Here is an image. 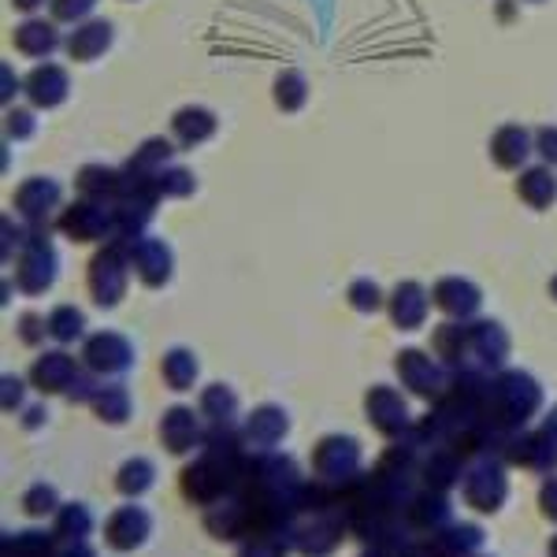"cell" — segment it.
I'll list each match as a JSON object with an SVG mask.
<instances>
[{"label": "cell", "mask_w": 557, "mask_h": 557, "mask_svg": "<svg viewBox=\"0 0 557 557\" xmlns=\"http://www.w3.org/2000/svg\"><path fill=\"white\" fill-rule=\"evenodd\" d=\"M201 412L209 417V424L215 431H231V424H235V412H238V401L227 386H212V391H205V398H201Z\"/></svg>", "instance_id": "cell-16"}, {"label": "cell", "mask_w": 557, "mask_h": 557, "mask_svg": "<svg viewBox=\"0 0 557 557\" xmlns=\"http://www.w3.org/2000/svg\"><path fill=\"white\" fill-rule=\"evenodd\" d=\"M509 465L535 472V475H554L557 472V435L550 428H543L539 435H513L506 450Z\"/></svg>", "instance_id": "cell-7"}, {"label": "cell", "mask_w": 557, "mask_h": 557, "mask_svg": "<svg viewBox=\"0 0 557 557\" xmlns=\"http://www.w3.org/2000/svg\"><path fill=\"white\" fill-rule=\"evenodd\" d=\"M152 487H157V465L149 457H131L115 472V494L127 502H141Z\"/></svg>", "instance_id": "cell-13"}, {"label": "cell", "mask_w": 557, "mask_h": 557, "mask_svg": "<svg viewBox=\"0 0 557 557\" xmlns=\"http://www.w3.org/2000/svg\"><path fill=\"white\" fill-rule=\"evenodd\" d=\"M357 557H391V554H383V550H372V546H364V550L357 554Z\"/></svg>", "instance_id": "cell-26"}, {"label": "cell", "mask_w": 557, "mask_h": 557, "mask_svg": "<svg viewBox=\"0 0 557 557\" xmlns=\"http://www.w3.org/2000/svg\"><path fill=\"white\" fill-rule=\"evenodd\" d=\"M461 475H465V457L454 446H431L424 454V465H420V483L424 487L450 494L454 487H461Z\"/></svg>", "instance_id": "cell-9"}, {"label": "cell", "mask_w": 557, "mask_h": 557, "mask_svg": "<svg viewBox=\"0 0 557 557\" xmlns=\"http://www.w3.org/2000/svg\"><path fill=\"white\" fill-rule=\"evenodd\" d=\"M546 557H557V535H550V543H546Z\"/></svg>", "instance_id": "cell-27"}, {"label": "cell", "mask_w": 557, "mask_h": 557, "mask_svg": "<svg viewBox=\"0 0 557 557\" xmlns=\"http://www.w3.org/2000/svg\"><path fill=\"white\" fill-rule=\"evenodd\" d=\"M67 375H71V364H67V361H60V357H52V361L38 364V383H41V391H60V386L67 383Z\"/></svg>", "instance_id": "cell-21"}, {"label": "cell", "mask_w": 557, "mask_h": 557, "mask_svg": "<svg viewBox=\"0 0 557 557\" xmlns=\"http://www.w3.org/2000/svg\"><path fill=\"white\" fill-rule=\"evenodd\" d=\"M472 557H487V554H483V550H480V554H472Z\"/></svg>", "instance_id": "cell-28"}, {"label": "cell", "mask_w": 557, "mask_h": 557, "mask_svg": "<svg viewBox=\"0 0 557 557\" xmlns=\"http://www.w3.org/2000/svg\"><path fill=\"white\" fill-rule=\"evenodd\" d=\"M160 443H164L168 454L175 457H186L194 450L205 446V435H201V424H197L194 409H168L164 420H160Z\"/></svg>", "instance_id": "cell-8"}, {"label": "cell", "mask_w": 557, "mask_h": 557, "mask_svg": "<svg viewBox=\"0 0 557 557\" xmlns=\"http://www.w3.org/2000/svg\"><path fill=\"white\" fill-rule=\"evenodd\" d=\"M398 557H443V554H438L435 546H431V539L424 535V539H412V543Z\"/></svg>", "instance_id": "cell-23"}, {"label": "cell", "mask_w": 557, "mask_h": 557, "mask_svg": "<svg viewBox=\"0 0 557 557\" xmlns=\"http://www.w3.org/2000/svg\"><path fill=\"white\" fill-rule=\"evenodd\" d=\"M57 557H97V550L89 543H60Z\"/></svg>", "instance_id": "cell-24"}, {"label": "cell", "mask_w": 557, "mask_h": 557, "mask_svg": "<svg viewBox=\"0 0 557 557\" xmlns=\"http://www.w3.org/2000/svg\"><path fill=\"white\" fill-rule=\"evenodd\" d=\"M431 546H435L443 557H472L483 550V543H487V535H483L480 524H472V520H461V524H446L443 532L428 535Z\"/></svg>", "instance_id": "cell-12"}, {"label": "cell", "mask_w": 557, "mask_h": 557, "mask_svg": "<svg viewBox=\"0 0 557 557\" xmlns=\"http://www.w3.org/2000/svg\"><path fill=\"white\" fill-rule=\"evenodd\" d=\"M368 420L372 428L380 431L386 438H398L409 431V412H406V401L391 391H372L368 394Z\"/></svg>", "instance_id": "cell-11"}, {"label": "cell", "mask_w": 557, "mask_h": 557, "mask_svg": "<svg viewBox=\"0 0 557 557\" xmlns=\"http://www.w3.org/2000/svg\"><path fill=\"white\" fill-rule=\"evenodd\" d=\"M152 535V513L138 502H127V506L112 509L104 517V528H101V539L112 554H134L149 543Z\"/></svg>", "instance_id": "cell-5"}, {"label": "cell", "mask_w": 557, "mask_h": 557, "mask_svg": "<svg viewBox=\"0 0 557 557\" xmlns=\"http://www.w3.org/2000/svg\"><path fill=\"white\" fill-rule=\"evenodd\" d=\"M94 409H97V417H101L104 424H123V420L131 417V401H127V394H123V391H104L101 398L94 401Z\"/></svg>", "instance_id": "cell-19"}, {"label": "cell", "mask_w": 557, "mask_h": 557, "mask_svg": "<svg viewBox=\"0 0 557 557\" xmlns=\"http://www.w3.org/2000/svg\"><path fill=\"white\" fill-rule=\"evenodd\" d=\"M26 417H30V420H26V428H38L41 420L49 417V412H45V409H30V412H26Z\"/></svg>", "instance_id": "cell-25"}, {"label": "cell", "mask_w": 557, "mask_h": 557, "mask_svg": "<svg viewBox=\"0 0 557 557\" xmlns=\"http://www.w3.org/2000/svg\"><path fill=\"white\" fill-rule=\"evenodd\" d=\"M20 506L30 520H45V517H57V509L64 506V502H60V491L52 487V483L41 480V483H34V487L23 491Z\"/></svg>", "instance_id": "cell-17"}, {"label": "cell", "mask_w": 557, "mask_h": 557, "mask_svg": "<svg viewBox=\"0 0 557 557\" xmlns=\"http://www.w3.org/2000/svg\"><path fill=\"white\" fill-rule=\"evenodd\" d=\"M398 368H401L406 383H409L417 394H424V398H435V394H438V375H435V368H431L428 361H420V354H401Z\"/></svg>", "instance_id": "cell-18"}, {"label": "cell", "mask_w": 557, "mask_h": 557, "mask_svg": "<svg viewBox=\"0 0 557 557\" xmlns=\"http://www.w3.org/2000/svg\"><path fill=\"white\" fill-rule=\"evenodd\" d=\"M246 443H238L231 431H215L205 438V446L197 450V457L178 475V491L183 498L197 509H209L215 502L231 498L242 483L249 454L242 450Z\"/></svg>", "instance_id": "cell-1"}, {"label": "cell", "mask_w": 557, "mask_h": 557, "mask_svg": "<svg viewBox=\"0 0 557 557\" xmlns=\"http://www.w3.org/2000/svg\"><path fill=\"white\" fill-rule=\"evenodd\" d=\"M164 375H168V383H172V391H190L197 364L190 361V354H172L164 364Z\"/></svg>", "instance_id": "cell-20"}, {"label": "cell", "mask_w": 557, "mask_h": 557, "mask_svg": "<svg viewBox=\"0 0 557 557\" xmlns=\"http://www.w3.org/2000/svg\"><path fill=\"white\" fill-rule=\"evenodd\" d=\"M406 520H409V528H412V535H417V539L443 532L446 524H454V502H450V494L431 491V487H420V491L409 498Z\"/></svg>", "instance_id": "cell-6"}, {"label": "cell", "mask_w": 557, "mask_h": 557, "mask_svg": "<svg viewBox=\"0 0 557 557\" xmlns=\"http://www.w3.org/2000/svg\"><path fill=\"white\" fill-rule=\"evenodd\" d=\"M461 502L480 517H494L506 509L509 502V475L506 465L498 457H487V461H472L461 475Z\"/></svg>", "instance_id": "cell-2"}, {"label": "cell", "mask_w": 557, "mask_h": 557, "mask_svg": "<svg viewBox=\"0 0 557 557\" xmlns=\"http://www.w3.org/2000/svg\"><path fill=\"white\" fill-rule=\"evenodd\" d=\"M539 513L557 524V475H543V483H539Z\"/></svg>", "instance_id": "cell-22"}, {"label": "cell", "mask_w": 557, "mask_h": 557, "mask_svg": "<svg viewBox=\"0 0 557 557\" xmlns=\"http://www.w3.org/2000/svg\"><path fill=\"white\" fill-rule=\"evenodd\" d=\"M290 554H294V528H283V532H264L238 543L235 557H290Z\"/></svg>", "instance_id": "cell-15"}, {"label": "cell", "mask_w": 557, "mask_h": 557, "mask_svg": "<svg viewBox=\"0 0 557 557\" xmlns=\"http://www.w3.org/2000/svg\"><path fill=\"white\" fill-rule=\"evenodd\" d=\"M94 528H97V520L83 502H64V506L57 509V517H52V535H57V543H89Z\"/></svg>", "instance_id": "cell-14"}, {"label": "cell", "mask_w": 557, "mask_h": 557, "mask_svg": "<svg viewBox=\"0 0 557 557\" xmlns=\"http://www.w3.org/2000/svg\"><path fill=\"white\" fill-rule=\"evenodd\" d=\"M286 431H290V420H286V412L264 406V409H257L253 417L246 420V438H242V443H246L253 454H272L275 446L286 438Z\"/></svg>", "instance_id": "cell-10"}, {"label": "cell", "mask_w": 557, "mask_h": 557, "mask_svg": "<svg viewBox=\"0 0 557 557\" xmlns=\"http://www.w3.org/2000/svg\"><path fill=\"white\" fill-rule=\"evenodd\" d=\"M349 535V520L343 513H312L294 524V554L298 557H335Z\"/></svg>", "instance_id": "cell-4"}, {"label": "cell", "mask_w": 557, "mask_h": 557, "mask_svg": "<svg viewBox=\"0 0 557 557\" xmlns=\"http://www.w3.org/2000/svg\"><path fill=\"white\" fill-rule=\"evenodd\" d=\"M361 465H364V454L357 438L327 435V438H320L317 450H312V480L346 487V483H354L357 475H361Z\"/></svg>", "instance_id": "cell-3"}]
</instances>
